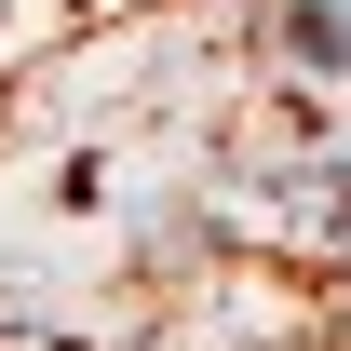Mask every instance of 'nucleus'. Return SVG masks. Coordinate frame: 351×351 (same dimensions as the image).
<instances>
[{"label": "nucleus", "mask_w": 351, "mask_h": 351, "mask_svg": "<svg viewBox=\"0 0 351 351\" xmlns=\"http://www.w3.org/2000/svg\"><path fill=\"white\" fill-rule=\"evenodd\" d=\"M284 243H311V257H351V135H311L298 162H284Z\"/></svg>", "instance_id": "nucleus-1"}]
</instances>
